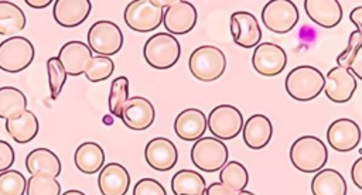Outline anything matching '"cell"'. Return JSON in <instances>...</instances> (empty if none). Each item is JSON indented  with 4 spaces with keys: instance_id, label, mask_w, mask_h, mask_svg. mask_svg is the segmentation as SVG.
I'll return each instance as SVG.
<instances>
[{
    "instance_id": "6da1fadb",
    "label": "cell",
    "mask_w": 362,
    "mask_h": 195,
    "mask_svg": "<svg viewBox=\"0 0 362 195\" xmlns=\"http://www.w3.org/2000/svg\"><path fill=\"white\" fill-rule=\"evenodd\" d=\"M327 147L315 136H301L290 147V161L301 172H318L327 164Z\"/></svg>"
},
{
    "instance_id": "7a4b0ae2",
    "label": "cell",
    "mask_w": 362,
    "mask_h": 195,
    "mask_svg": "<svg viewBox=\"0 0 362 195\" xmlns=\"http://www.w3.org/2000/svg\"><path fill=\"white\" fill-rule=\"evenodd\" d=\"M325 86L322 72L311 65H300L293 68L286 76L287 93L300 102L315 99Z\"/></svg>"
},
{
    "instance_id": "3957f363",
    "label": "cell",
    "mask_w": 362,
    "mask_h": 195,
    "mask_svg": "<svg viewBox=\"0 0 362 195\" xmlns=\"http://www.w3.org/2000/svg\"><path fill=\"white\" fill-rule=\"evenodd\" d=\"M188 68L192 76L198 81L206 83L214 82L223 75L226 57L218 47L201 45L189 55Z\"/></svg>"
},
{
    "instance_id": "277c9868",
    "label": "cell",
    "mask_w": 362,
    "mask_h": 195,
    "mask_svg": "<svg viewBox=\"0 0 362 195\" xmlns=\"http://www.w3.org/2000/svg\"><path fill=\"white\" fill-rule=\"evenodd\" d=\"M143 55L150 66L156 69H168L178 62L181 47L174 35L168 32H157L146 41Z\"/></svg>"
},
{
    "instance_id": "5b68a950",
    "label": "cell",
    "mask_w": 362,
    "mask_h": 195,
    "mask_svg": "<svg viewBox=\"0 0 362 195\" xmlns=\"http://www.w3.org/2000/svg\"><path fill=\"white\" fill-rule=\"evenodd\" d=\"M228 147L216 137H201L191 148V161L205 172L219 171L228 162Z\"/></svg>"
},
{
    "instance_id": "8992f818",
    "label": "cell",
    "mask_w": 362,
    "mask_h": 195,
    "mask_svg": "<svg viewBox=\"0 0 362 195\" xmlns=\"http://www.w3.org/2000/svg\"><path fill=\"white\" fill-rule=\"evenodd\" d=\"M35 55L30 40L14 35L0 42V69L8 73H17L30 66Z\"/></svg>"
},
{
    "instance_id": "52a82bcc",
    "label": "cell",
    "mask_w": 362,
    "mask_h": 195,
    "mask_svg": "<svg viewBox=\"0 0 362 195\" xmlns=\"http://www.w3.org/2000/svg\"><path fill=\"white\" fill-rule=\"evenodd\" d=\"M164 8L153 0H134L124 8V23L139 32H148L163 24Z\"/></svg>"
},
{
    "instance_id": "ba28073f",
    "label": "cell",
    "mask_w": 362,
    "mask_h": 195,
    "mask_svg": "<svg viewBox=\"0 0 362 195\" xmlns=\"http://www.w3.org/2000/svg\"><path fill=\"white\" fill-rule=\"evenodd\" d=\"M123 45V34L117 24L100 20L90 25L88 31V47L102 57L117 54Z\"/></svg>"
},
{
    "instance_id": "9c48e42d",
    "label": "cell",
    "mask_w": 362,
    "mask_h": 195,
    "mask_svg": "<svg viewBox=\"0 0 362 195\" xmlns=\"http://www.w3.org/2000/svg\"><path fill=\"white\" fill-rule=\"evenodd\" d=\"M209 131L219 140H232L243 129V117L238 107L232 105H219L214 107L206 117Z\"/></svg>"
},
{
    "instance_id": "30bf717a",
    "label": "cell",
    "mask_w": 362,
    "mask_h": 195,
    "mask_svg": "<svg viewBox=\"0 0 362 195\" xmlns=\"http://www.w3.org/2000/svg\"><path fill=\"white\" fill-rule=\"evenodd\" d=\"M297 6L290 0L267 1L262 10L263 24L273 32L286 34L298 23Z\"/></svg>"
},
{
    "instance_id": "8fae6325",
    "label": "cell",
    "mask_w": 362,
    "mask_h": 195,
    "mask_svg": "<svg viewBox=\"0 0 362 195\" xmlns=\"http://www.w3.org/2000/svg\"><path fill=\"white\" fill-rule=\"evenodd\" d=\"M197 20V8L189 1H168L164 8L163 24L171 35H184L189 32L195 27Z\"/></svg>"
},
{
    "instance_id": "7c38bea8",
    "label": "cell",
    "mask_w": 362,
    "mask_h": 195,
    "mask_svg": "<svg viewBox=\"0 0 362 195\" xmlns=\"http://www.w3.org/2000/svg\"><path fill=\"white\" fill-rule=\"evenodd\" d=\"M252 65L263 76H276L286 68L287 54L274 42H262L253 51Z\"/></svg>"
},
{
    "instance_id": "4fadbf2b",
    "label": "cell",
    "mask_w": 362,
    "mask_h": 195,
    "mask_svg": "<svg viewBox=\"0 0 362 195\" xmlns=\"http://www.w3.org/2000/svg\"><path fill=\"white\" fill-rule=\"evenodd\" d=\"M230 34L233 42L242 48L257 47L262 30L256 17L249 11H235L230 16Z\"/></svg>"
},
{
    "instance_id": "5bb4252c",
    "label": "cell",
    "mask_w": 362,
    "mask_h": 195,
    "mask_svg": "<svg viewBox=\"0 0 362 195\" xmlns=\"http://www.w3.org/2000/svg\"><path fill=\"white\" fill-rule=\"evenodd\" d=\"M356 78L349 69L334 66L328 71L325 76L324 92L329 100L334 103H345L351 100L356 90Z\"/></svg>"
},
{
    "instance_id": "9a60e30c",
    "label": "cell",
    "mask_w": 362,
    "mask_h": 195,
    "mask_svg": "<svg viewBox=\"0 0 362 195\" xmlns=\"http://www.w3.org/2000/svg\"><path fill=\"white\" fill-rule=\"evenodd\" d=\"M328 144L339 153L352 151L361 141V129L352 119L341 117L334 120L327 130Z\"/></svg>"
},
{
    "instance_id": "2e32d148",
    "label": "cell",
    "mask_w": 362,
    "mask_h": 195,
    "mask_svg": "<svg viewBox=\"0 0 362 195\" xmlns=\"http://www.w3.org/2000/svg\"><path fill=\"white\" fill-rule=\"evenodd\" d=\"M120 119L132 130H146L154 123L156 110L148 99L133 96L124 103Z\"/></svg>"
},
{
    "instance_id": "e0dca14e",
    "label": "cell",
    "mask_w": 362,
    "mask_h": 195,
    "mask_svg": "<svg viewBox=\"0 0 362 195\" xmlns=\"http://www.w3.org/2000/svg\"><path fill=\"white\" fill-rule=\"evenodd\" d=\"M144 158L147 164L157 171H170L178 160L175 144L165 137L151 138L144 148Z\"/></svg>"
},
{
    "instance_id": "ac0fdd59",
    "label": "cell",
    "mask_w": 362,
    "mask_h": 195,
    "mask_svg": "<svg viewBox=\"0 0 362 195\" xmlns=\"http://www.w3.org/2000/svg\"><path fill=\"white\" fill-rule=\"evenodd\" d=\"M92 10L89 0H57L54 1L52 14L55 21L65 28L82 24Z\"/></svg>"
},
{
    "instance_id": "d6986e66",
    "label": "cell",
    "mask_w": 362,
    "mask_h": 195,
    "mask_svg": "<svg viewBox=\"0 0 362 195\" xmlns=\"http://www.w3.org/2000/svg\"><path fill=\"white\" fill-rule=\"evenodd\" d=\"M92 57L90 48L82 41H68L61 47L58 54V59L66 75L72 76L83 73Z\"/></svg>"
},
{
    "instance_id": "ffe728a7",
    "label": "cell",
    "mask_w": 362,
    "mask_h": 195,
    "mask_svg": "<svg viewBox=\"0 0 362 195\" xmlns=\"http://www.w3.org/2000/svg\"><path fill=\"white\" fill-rule=\"evenodd\" d=\"M206 129V116L195 107L182 110L174 120V131L184 141H197L204 136Z\"/></svg>"
},
{
    "instance_id": "44dd1931",
    "label": "cell",
    "mask_w": 362,
    "mask_h": 195,
    "mask_svg": "<svg viewBox=\"0 0 362 195\" xmlns=\"http://www.w3.org/2000/svg\"><path fill=\"white\" fill-rule=\"evenodd\" d=\"M130 185L127 170L119 162H109L102 167L98 177V187L102 195H126Z\"/></svg>"
},
{
    "instance_id": "7402d4cb",
    "label": "cell",
    "mask_w": 362,
    "mask_h": 195,
    "mask_svg": "<svg viewBox=\"0 0 362 195\" xmlns=\"http://www.w3.org/2000/svg\"><path fill=\"white\" fill-rule=\"evenodd\" d=\"M304 8L310 20L324 28H334L342 20V7L337 0H305Z\"/></svg>"
},
{
    "instance_id": "603a6c76",
    "label": "cell",
    "mask_w": 362,
    "mask_h": 195,
    "mask_svg": "<svg viewBox=\"0 0 362 195\" xmlns=\"http://www.w3.org/2000/svg\"><path fill=\"white\" fill-rule=\"evenodd\" d=\"M273 126L264 114L250 116L243 126V141L252 150H262L272 138Z\"/></svg>"
},
{
    "instance_id": "cb8c5ba5",
    "label": "cell",
    "mask_w": 362,
    "mask_h": 195,
    "mask_svg": "<svg viewBox=\"0 0 362 195\" xmlns=\"http://www.w3.org/2000/svg\"><path fill=\"white\" fill-rule=\"evenodd\" d=\"M74 161L76 168L82 174H95L102 170L105 162V151L103 148L95 141H85L79 144L75 151Z\"/></svg>"
},
{
    "instance_id": "d4e9b609",
    "label": "cell",
    "mask_w": 362,
    "mask_h": 195,
    "mask_svg": "<svg viewBox=\"0 0 362 195\" xmlns=\"http://www.w3.org/2000/svg\"><path fill=\"white\" fill-rule=\"evenodd\" d=\"M346 181L337 170L322 168L311 181L313 195H346Z\"/></svg>"
},
{
    "instance_id": "484cf974",
    "label": "cell",
    "mask_w": 362,
    "mask_h": 195,
    "mask_svg": "<svg viewBox=\"0 0 362 195\" xmlns=\"http://www.w3.org/2000/svg\"><path fill=\"white\" fill-rule=\"evenodd\" d=\"M38 119L31 110H24L20 116L6 120V131L17 143H28L38 133Z\"/></svg>"
},
{
    "instance_id": "4316f807",
    "label": "cell",
    "mask_w": 362,
    "mask_h": 195,
    "mask_svg": "<svg viewBox=\"0 0 362 195\" xmlns=\"http://www.w3.org/2000/svg\"><path fill=\"white\" fill-rule=\"evenodd\" d=\"M25 168L31 175L45 172L57 178L61 174V161L54 151L40 147L28 153L25 157Z\"/></svg>"
},
{
    "instance_id": "83f0119b",
    "label": "cell",
    "mask_w": 362,
    "mask_h": 195,
    "mask_svg": "<svg viewBox=\"0 0 362 195\" xmlns=\"http://www.w3.org/2000/svg\"><path fill=\"white\" fill-rule=\"evenodd\" d=\"M174 195H205L206 184L201 174L194 170H180L171 178Z\"/></svg>"
},
{
    "instance_id": "f1b7e54d",
    "label": "cell",
    "mask_w": 362,
    "mask_h": 195,
    "mask_svg": "<svg viewBox=\"0 0 362 195\" xmlns=\"http://www.w3.org/2000/svg\"><path fill=\"white\" fill-rule=\"evenodd\" d=\"M25 27L24 11L13 1L0 0V35L14 37Z\"/></svg>"
},
{
    "instance_id": "f546056e",
    "label": "cell",
    "mask_w": 362,
    "mask_h": 195,
    "mask_svg": "<svg viewBox=\"0 0 362 195\" xmlns=\"http://www.w3.org/2000/svg\"><path fill=\"white\" fill-rule=\"evenodd\" d=\"M27 110L25 95L13 86L0 88V119H14Z\"/></svg>"
},
{
    "instance_id": "4dcf8cb0",
    "label": "cell",
    "mask_w": 362,
    "mask_h": 195,
    "mask_svg": "<svg viewBox=\"0 0 362 195\" xmlns=\"http://www.w3.org/2000/svg\"><path fill=\"white\" fill-rule=\"evenodd\" d=\"M247 170L239 161H229L219 170V182L236 192L243 191L247 185Z\"/></svg>"
},
{
    "instance_id": "1f68e13d",
    "label": "cell",
    "mask_w": 362,
    "mask_h": 195,
    "mask_svg": "<svg viewBox=\"0 0 362 195\" xmlns=\"http://www.w3.org/2000/svg\"><path fill=\"white\" fill-rule=\"evenodd\" d=\"M27 195H61V184L57 181L55 177L37 172L31 175L27 181Z\"/></svg>"
},
{
    "instance_id": "d6a6232c",
    "label": "cell",
    "mask_w": 362,
    "mask_h": 195,
    "mask_svg": "<svg viewBox=\"0 0 362 195\" xmlns=\"http://www.w3.org/2000/svg\"><path fill=\"white\" fill-rule=\"evenodd\" d=\"M129 99V79L117 76L113 79L109 90V110L115 117L122 116V109Z\"/></svg>"
},
{
    "instance_id": "836d02e7",
    "label": "cell",
    "mask_w": 362,
    "mask_h": 195,
    "mask_svg": "<svg viewBox=\"0 0 362 195\" xmlns=\"http://www.w3.org/2000/svg\"><path fill=\"white\" fill-rule=\"evenodd\" d=\"M115 71V62L109 57L96 55L92 57L88 62V66L85 69V76L89 82H100L110 78V75Z\"/></svg>"
},
{
    "instance_id": "e575fe53",
    "label": "cell",
    "mask_w": 362,
    "mask_h": 195,
    "mask_svg": "<svg viewBox=\"0 0 362 195\" xmlns=\"http://www.w3.org/2000/svg\"><path fill=\"white\" fill-rule=\"evenodd\" d=\"M27 189L25 177L17 170L0 172V195H24Z\"/></svg>"
},
{
    "instance_id": "d590c367",
    "label": "cell",
    "mask_w": 362,
    "mask_h": 195,
    "mask_svg": "<svg viewBox=\"0 0 362 195\" xmlns=\"http://www.w3.org/2000/svg\"><path fill=\"white\" fill-rule=\"evenodd\" d=\"M47 73H48V83L51 90V99L55 100L61 93L62 86L66 82V72L61 65L58 57H51L47 61Z\"/></svg>"
},
{
    "instance_id": "8d00e7d4",
    "label": "cell",
    "mask_w": 362,
    "mask_h": 195,
    "mask_svg": "<svg viewBox=\"0 0 362 195\" xmlns=\"http://www.w3.org/2000/svg\"><path fill=\"white\" fill-rule=\"evenodd\" d=\"M362 45V34L355 30L351 32L349 35V40H348V45L346 48L337 57V66H341V68H345V69H349L352 61L355 59L356 57V52L358 49L361 48Z\"/></svg>"
},
{
    "instance_id": "74e56055",
    "label": "cell",
    "mask_w": 362,
    "mask_h": 195,
    "mask_svg": "<svg viewBox=\"0 0 362 195\" xmlns=\"http://www.w3.org/2000/svg\"><path fill=\"white\" fill-rule=\"evenodd\" d=\"M133 195H167V192L157 179L141 178L134 185Z\"/></svg>"
},
{
    "instance_id": "f35d334b",
    "label": "cell",
    "mask_w": 362,
    "mask_h": 195,
    "mask_svg": "<svg viewBox=\"0 0 362 195\" xmlns=\"http://www.w3.org/2000/svg\"><path fill=\"white\" fill-rule=\"evenodd\" d=\"M14 150L13 147L7 143L0 140V172L10 170V167L14 162Z\"/></svg>"
},
{
    "instance_id": "ab89813d",
    "label": "cell",
    "mask_w": 362,
    "mask_h": 195,
    "mask_svg": "<svg viewBox=\"0 0 362 195\" xmlns=\"http://www.w3.org/2000/svg\"><path fill=\"white\" fill-rule=\"evenodd\" d=\"M205 195H239V192L225 187L221 182H212L209 187H206Z\"/></svg>"
},
{
    "instance_id": "60d3db41",
    "label": "cell",
    "mask_w": 362,
    "mask_h": 195,
    "mask_svg": "<svg viewBox=\"0 0 362 195\" xmlns=\"http://www.w3.org/2000/svg\"><path fill=\"white\" fill-rule=\"evenodd\" d=\"M351 178L354 181V184L362 189V157H359L354 164H352V168H351Z\"/></svg>"
},
{
    "instance_id": "b9f144b4",
    "label": "cell",
    "mask_w": 362,
    "mask_h": 195,
    "mask_svg": "<svg viewBox=\"0 0 362 195\" xmlns=\"http://www.w3.org/2000/svg\"><path fill=\"white\" fill-rule=\"evenodd\" d=\"M349 71H351V73L354 76H356V78H359L362 81V45L358 49L356 57H355V59L352 61V64L349 66Z\"/></svg>"
},
{
    "instance_id": "7bdbcfd3",
    "label": "cell",
    "mask_w": 362,
    "mask_h": 195,
    "mask_svg": "<svg viewBox=\"0 0 362 195\" xmlns=\"http://www.w3.org/2000/svg\"><path fill=\"white\" fill-rule=\"evenodd\" d=\"M349 20L358 27V31L362 34V6L355 7V8L351 11Z\"/></svg>"
},
{
    "instance_id": "ee69618b",
    "label": "cell",
    "mask_w": 362,
    "mask_h": 195,
    "mask_svg": "<svg viewBox=\"0 0 362 195\" xmlns=\"http://www.w3.org/2000/svg\"><path fill=\"white\" fill-rule=\"evenodd\" d=\"M25 3L30 6V7H34V8H45L48 4H51L52 1L51 0H25Z\"/></svg>"
},
{
    "instance_id": "f6af8a7d",
    "label": "cell",
    "mask_w": 362,
    "mask_h": 195,
    "mask_svg": "<svg viewBox=\"0 0 362 195\" xmlns=\"http://www.w3.org/2000/svg\"><path fill=\"white\" fill-rule=\"evenodd\" d=\"M62 195H85V194L82 191H79V189H68Z\"/></svg>"
},
{
    "instance_id": "bcb514c9",
    "label": "cell",
    "mask_w": 362,
    "mask_h": 195,
    "mask_svg": "<svg viewBox=\"0 0 362 195\" xmlns=\"http://www.w3.org/2000/svg\"><path fill=\"white\" fill-rule=\"evenodd\" d=\"M239 195H256V194H253V192H250V191L243 189V191H240V192H239Z\"/></svg>"
}]
</instances>
